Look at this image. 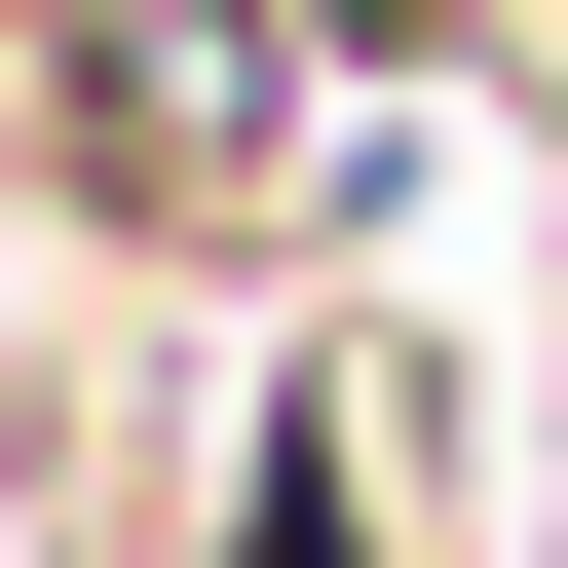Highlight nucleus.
Listing matches in <instances>:
<instances>
[{"mask_svg": "<svg viewBox=\"0 0 568 568\" xmlns=\"http://www.w3.org/2000/svg\"><path fill=\"white\" fill-rule=\"evenodd\" d=\"M190 568H417V530H379V379H265V493H227Z\"/></svg>", "mask_w": 568, "mask_h": 568, "instance_id": "obj_1", "label": "nucleus"}]
</instances>
